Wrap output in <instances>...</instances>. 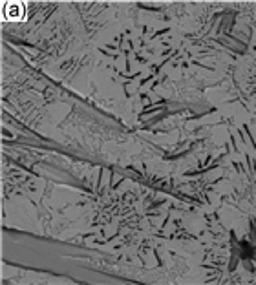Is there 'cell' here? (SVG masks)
Listing matches in <instances>:
<instances>
[{
  "label": "cell",
  "instance_id": "cell-1",
  "mask_svg": "<svg viewBox=\"0 0 256 285\" xmlns=\"http://www.w3.org/2000/svg\"><path fill=\"white\" fill-rule=\"evenodd\" d=\"M24 8L20 2H6L4 4V17L6 20H18L22 18Z\"/></svg>",
  "mask_w": 256,
  "mask_h": 285
}]
</instances>
